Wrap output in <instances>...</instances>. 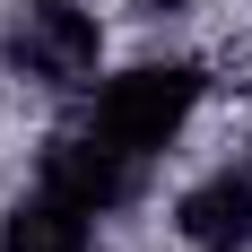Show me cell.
Masks as SVG:
<instances>
[{
    "instance_id": "obj_1",
    "label": "cell",
    "mask_w": 252,
    "mask_h": 252,
    "mask_svg": "<svg viewBox=\"0 0 252 252\" xmlns=\"http://www.w3.org/2000/svg\"><path fill=\"white\" fill-rule=\"evenodd\" d=\"M191 104H200V70H191V61H139V70L104 78V96H96V139L122 148V157H157V148L183 130Z\"/></svg>"
},
{
    "instance_id": "obj_2",
    "label": "cell",
    "mask_w": 252,
    "mask_h": 252,
    "mask_svg": "<svg viewBox=\"0 0 252 252\" xmlns=\"http://www.w3.org/2000/svg\"><path fill=\"white\" fill-rule=\"evenodd\" d=\"M96 18L78 9V0H18V18H9V70L35 78V87H87L96 78Z\"/></svg>"
},
{
    "instance_id": "obj_3",
    "label": "cell",
    "mask_w": 252,
    "mask_h": 252,
    "mask_svg": "<svg viewBox=\"0 0 252 252\" xmlns=\"http://www.w3.org/2000/svg\"><path fill=\"white\" fill-rule=\"evenodd\" d=\"M44 191H61L70 209H113L130 200V157L122 148H104V139H52L44 148Z\"/></svg>"
},
{
    "instance_id": "obj_4",
    "label": "cell",
    "mask_w": 252,
    "mask_h": 252,
    "mask_svg": "<svg viewBox=\"0 0 252 252\" xmlns=\"http://www.w3.org/2000/svg\"><path fill=\"white\" fill-rule=\"evenodd\" d=\"M183 244L191 252H244L252 244V174H209L200 191H183Z\"/></svg>"
},
{
    "instance_id": "obj_5",
    "label": "cell",
    "mask_w": 252,
    "mask_h": 252,
    "mask_svg": "<svg viewBox=\"0 0 252 252\" xmlns=\"http://www.w3.org/2000/svg\"><path fill=\"white\" fill-rule=\"evenodd\" d=\"M0 252H96V235H87V209H70L61 191H35L9 209Z\"/></svg>"
},
{
    "instance_id": "obj_6",
    "label": "cell",
    "mask_w": 252,
    "mask_h": 252,
    "mask_svg": "<svg viewBox=\"0 0 252 252\" xmlns=\"http://www.w3.org/2000/svg\"><path fill=\"white\" fill-rule=\"evenodd\" d=\"M139 9H183V0H139Z\"/></svg>"
}]
</instances>
